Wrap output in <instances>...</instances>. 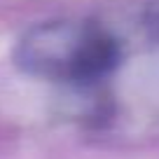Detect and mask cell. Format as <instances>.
Here are the masks:
<instances>
[{
  "instance_id": "1",
  "label": "cell",
  "mask_w": 159,
  "mask_h": 159,
  "mask_svg": "<svg viewBox=\"0 0 159 159\" xmlns=\"http://www.w3.org/2000/svg\"><path fill=\"white\" fill-rule=\"evenodd\" d=\"M112 61L115 47L110 40L77 28L42 30L26 42V66L42 75L89 80L101 75Z\"/></svg>"
}]
</instances>
